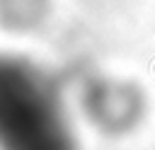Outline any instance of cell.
<instances>
[{
	"label": "cell",
	"instance_id": "obj_1",
	"mask_svg": "<svg viewBox=\"0 0 155 150\" xmlns=\"http://www.w3.org/2000/svg\"><path fill=\"white\" fill-rule=\"evenodd\" d=\"M0 150H78L58 77L17 53H0Z\"/></svg>",
	"mask_w": 155,
	"mask_h": 150
},
{
	"label": "cell",
	"instance_id": "obj_2",
	"mask_svg": "<svg viewBox=\"0 0 155 150\" xmlns=\"http://www.w3.org/2000/svg\"><path fill=\"white\" fill-rule=\"evenodd\" d=\"M80 106L97 131L107 135H124L138 128L148 102L143 87L133 80L92 75L82 82Z\"/></svg>",
	"mask_w": 155,
	"mask_h": 150
},
{
	"label": "cell",
	"instance_id": "obj_3",
	"mask_svg": "<svg viewBox=\"0 0 155 150\" xmlns=\"http://www.w3.org/2000/svg\"><path fill=\"white\" fill-rule=\"evenodd\" d=\"M51 0H0V29L10 34H31L46 24Z\"/></svg>",
	"mask_w": 155,
	"mask_h": 150
}]
</instances>
